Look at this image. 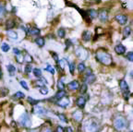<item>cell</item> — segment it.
Masks as SVG:
<instances>
[{
  "label": "cell",
  "mask_w": 133,
  "mask_h": 132,
  "mask_svg": "<svg viewBox=\"0 0 133 132\" xmlns=\"http://www.w3.org/2000/svg\"><path fill=\"white\" fill-rule=\"evenodd\" d=\"M82 128L84 132H99L101 126L99 121L94 118H89L82 124Z\"/></svg>",
  "instance_id": "obj_1"
},
{
  "label": "cell",
  "mask_w": 133,
  "mask_h": 132,
  "mask_svg": "<svg viewBox=\"0 0 133 132\" xmlns=\"http://www.w3.org/2000/svg\"><path fill=\"white\" fill-rule=\"evenodd\" d=\"M96 59L101 64L106 66H110L113 62L112 55H110V54H108L107 52H104V51H101V50L96 52Z\"/></svg>",
  "instance_id": "obj_2"
},
{
  "label": "cell",
  "mask_w": 133,
  "mask_h": 132,
  "mask_svg": "<svg viewBox=\"0 0 133 132\" xmlns=\"http://www.w3.org/2000/svg\"><path fill=\"white\" fill-rule=\"evenodd\" d=\"M113 126L117 131H123L128 128V121L124 116H116L113 122Z\"/></svg>",
  "instance_id": "obj_3"
},
{
  "label": "cell",
  "mask_w": 133,
  "mask_h": 132,
  "mask_svg": "<svg viewBox=\"0 0 133 132\" xmlns=\"http://www.w3.org/2000/svg\"><path fill=\"white\" fill-rule=\"evenodd\" d=\"M75 55L80 60H86L88 58L89 54H88V51L85 48H83L82 46H79V47H77L75 49Z\"/></svg>",
  "instance_id": "obj_4"
},
{
  "label": "cell",
  "mask_w": 133,
  "mask_h": 132,
  "mask_svg": "<svg viewBox=\"0 0 133 132\" xmlns=\"http://www.w3.org/2000/svg\"><path fill=\"white\" fill-rule=\"evenodd\" d=\"M19 122L20 124V126L24 127V128H29L32 126V121H31V118H30L28 113H24L23 115H21Z\"/></svg>",
  "instance_id": "obj_5"
},
{
  "label": "cell",
  "mask_w": 133,
  "mask_h": 132,
  "mask_svg": "<svg viewBox=\"0 0 133 132\" xmlns=\"http://www.w3.org/2000/svg\"><path fill=\"white\" fill-rule=\"evenodd\" d=\"M57 105H58L60 107L66 108V107H68V105H69V99H68V97H67V96L62 97V98H60L58 101H57Z\"/></svg>",
  "instance_id": "obj_6"
},
{
  "label": "cell",
  "mask_w": 133,
  "mask_h": 132,
  "mask_svg": "<svg viewBox=\"0 0 133 132\" xmlns=\"http://www.w3.org/2000/svg\"><path fill=\"white\" fill-rule=\"evenodd\" d=\"M116 20L117 21L120 25H125L128 22V17L126 15L123 14H118L116 16Z\"/></svg>",
  "instance_id": "obj_7"
},
{
  "label": "cell",
  "mask_w": 133,
  "mask_h": 132,
  "mask_svg": "<svg viewBox=\"0 0 133 132\" xmlns=\"http://www.w3.org/2000/svg\"><path fill=\"white\" fill-rule=\"evenodd\" d=\"M95 80H96V77L92 73L91 70H89L88 73L86 74V77H85V82L91 84V83H93V82L95 81Z\"/></svg>",
  "instance_id": "obj_8"
},
{
  "label": "cell",
  "mask_w": 133,
  "mask_h": 132,
  "mask_svg": "<svg viewBox=\"0 0 133 132\" xmlns=\"http://www.w3.org/2000/svg\"><path fill=\"white\" fill-rule=\"evenodd\" d=\"M82 117H83V113H82V111H80V110H77V111H75L72 114V118L77 122L81 121Z\"/></svg>",
  "instance_id": "obj_9"
},
{
  "label": "cell",
  "mask_w": 133,
  "mask_h": 132,
  "mask_svg": "<svg viewBox=\"0 0 133 132\" xmlns=\"http://www.w3.org/2000/svg\"><path fill=\"white\" fill-rule=\"evenodd\" d=\"M32 111H33L34 114H36V115H44L46 114V111H45V109H44V107L39 106V105H36Z\"/></svg>",
  "instance_id": "obj_10"
},
{
  "label": "cell",
  "mask_w": 133,
  "mask_h": 132,
  "mask_svg": "<svg viewBox=\"0 0 133 132\" xmlns=\"http://www.w3.org/2000/svg\"><path fill=\"white\" fill-rule=\"evenodd\" d=\"M98 17H99L100 20L101 21H106L108 19V13L106 10H104V9H102L101 11L99 12V14H98Z\"/></svg>",
  "instance_id": "obj_11"
},
{
  "label": "cell",
  "mask_w": 133,
  "mask_h": 132,
  "mask_svg": "<svg viewBox=\"0 0 133 132\" xmlns=\"http://www.w3.org/2000/svg\"><path fill=\"white\" fill-rule=\"evenodd\" d=\"M115 52L118 55H123L125 52H126V47L122 44H118L115 47Z\"/></svg>",
  "instance_id": "obj_12"
},
{
  "label": "cell",
  "mask_w": 133,
  "mask_h": 132,
  "mask_svg": "<svg viewBox=\"0 0 133 132\" xmlns=\"http://www.w3.org/2000/svg\"><path fill=\"white\" fill-rule=\"evenodd\" d=\"M68 89L71 91L78 90V89L80 88V84H79V82L77 81V80H73V81L69 82V83L68 84Z\"/></svg>",
  "instance_id": "obj_13"
},
{
  "label": "cell",
  "mask_w": 133,
  "mask_h": 132,
  "mask_svg": "<svg viewBox=\"0 0 133 132\" xmlns=\"http://www.w3.org/2000/svg\"><path fill=\"white\" fill-rule=\"evenodd\" d=\"M76 103L80 108H83L85 106V103H86V100H85L84 97H79L76 101Z\"/></svg>",
  "instance_id": "obj_14"
},
{
  "label": "cell",
  "mask_w": 133,
  "mask_h": 132,
  "mask_svg": "<svg viewBox=\"0 0 133 132\" xmlns=\"http://www.w3.org/2000/svg\"><path fill=\"white\" fill-rule=\"evenodd\" d=\"M119 87H120L121 91L125 92V91H129V85H128L127 81L125 80H121L119 81Z\"/></svg>",
  "instance_id": "obj_15"
},
{
  "label": "cell",
  "mask_w": 133,
  "mask_h": 132,
  "mask_svg": "<svg viewBox=\"0 0 133 132\" xmlns=\"http://www.w3.org/2000/svg\"><path fill=\"white\" fill-rule=\"evenodd\" d=\"M82 39L85 41V42H88L92 39V33L91 32H89V31H85L84 32L82 33Z\"/></svg>",
  "instance_id": "obj_16"
},
{
  "label": "cell",
  "mask_w": 133,
  "mask_h": 132,
  "mask_svg": "<svg viewBox=\"0 0 133 132\" xmlns=\"http://www.w3.org/2000/svg\"><path fill=\"white\" fill-rule=\"evenodd\" d=\"M6 33H8V36H9L10 39H12V40H17L18 39V33L16 32H14V31H9V30H8Z\"/></svg>",
  "instance_id": "obj_17"
},
{
  "label": "cell",
  "mask_w": 133,
  "mask_h": 132,
  "mask_svg": "<svg viewBox=\"0 0 133 132\" xmlns=\"http://www.w3.org/2000/svg\"><path fill=\"white\" fill-rule=\"evenodd\" d=\"M6 68H8V71H9V75H10V76H14L15 75V73H16V67H15L14 66H13V65H8Z\"/></svg>",
  "instance_id": "obj_18"
},
{
  "label": "cell",
  "mask_w": 133,
  "mask_h": 132,
  "mask_svg": "<svg viewBox=\"0 0 133 132\" xmlns=\"http://www.w3.org/2000/svg\"><path fill=\"white\" fill-rule=\"evenodd\" d=\"M130 32H131L130 27H129V26H127V27L123 30V38H127L128 36L130 34Z\"/></svg>",
  "instance_id": "obj_19"
},
{
  "label": "cell",
  "mask_w": 133,
  "mask_h": 132,
  "mask_svg": "<svg viewBox=\"0 0 133 132\" xmlns=\"http://www.w3.org/2000/svg\"><path fill=\"white\" fill-rule=\"evenodd\" d=\"M14 26H15V22L12 19H9V20L6 22V28L8 30L12 29V28H14Z\"/></svg>",
  "instance_id": "obj_20"
},
{
  "label": "cell",
  "mask_w": 133,
  "mask_h": 132,
  "mask_svg": "<svg viewBox=\"0 0 133 132\" xmlns=\"http://www.w3.org/2000/svg\"><path fill=\"white\" fill-rule=\"evenodd\" d=\"M64 96H66V92H65V91H64V90L63 91H59L57 94H55V100H59V99L62 98V97H64Z\"/></svg>",
  "instance_id": "obj_21"
},
{
  "label": "cell",
  "mask_w": 133,
  "mask_h": 132,
  "mask_svg": "<svg viewBox=\"0 0 133 132\" xmlns=\"http://www.w3.org/2000/svg\"><path fill=\"white\" fill-rule=\"evenodd\" d=\"M5 14H6V9H5V6L0 3V19L4 18Z\"/></svg>",
  "instance_id": "obj_22"
},
{
  "label": "cell",
  "mask_w": 133,
  "mask_h": 132,
  "mask_svg": "<svg viewBox=\"0 0 133 132\" xmlns=\"http://www.w3.org/2000/svg\"><path fill=\"white\" fill-rule=\"evenodd\" d=\"M29 32L32 35H38V34H40V30L37 28H32V29H30Z\"/></svg>",
  "instance_id": "obj_23"
},
{
  "label": "cell",
  "mask_w": 133,
  "mask_h": 132,
  "mask_svg": "<svg viewBox=\"0 0 133 132\" xmlns=\"http://www.w3.org/2000/svg\"><path fill=\"white\" fill-rule=\"evenodd\" d=\"M35 43L38 44L39 46H41V47H42V46L44 45V39L43 37H38L35 40Z\"/></svg>",
  "instance_id": "obj_24"
},
{
  "label": "cell",
  "mask_w": 133,
  "mask_h": 132,
  "mask_svg": "<svg viewBox=\"0 0 133 132\" xmlns=\"http://www.w3.org/2000/svg\"><path fill=\"white\" fill-rule=\"evenodd\" d=\"M8 93H9V90L6 88H2L0 89V97H5L8 95Z\"/></svg>",
  "instance_id": "obj_25"
},
{
  "label": "cell",
  "mask_w": 133,
  "mask_h": 132,
  "mask_svg": "<svg viewBox=\"0 0 133 132\" xmlns=\"http://www.w3.org/2000/svg\"><path fill=\"white\" fill-rule=\"evenodd\" d=\"M85 69H86V67H85V65L83 63H80L78 66V71L80 72V73H82V72L85 71Z\"/></svg>",
  "instance_id": "obj_26"
},
{
  "label": "cell",
  "mask_w": 133,
  "mask_h": 132,
  "mask_svg": "<svg viewBox=\"0 0 133 132\" xmlns=\"http://www.w3.org/2000/svg\"><path fill=\"white\" fill-rule=\"evenodd\" d=\"M13 96H14V98H16V99H22V98L25 97V94L22 93V92H16Z\"/></svg>",
  "instance_id": "obj_27"
},
{
  "label": "cell",
  "mask_w": 133,
  "mask_h": 132,
  "mask_svg": "<svg viewBox=\"0 0 133 132\" xmlns=\"http://www.w3.org/2000/svg\"><path fill=\"white\" fill-rule=\"evenodd\" d=\"M23 61H25L27 63H31V62H32V57L29 54H25V55L23 57Z\"/></svg>",
  "instance_id": "obj_28"
},
{
  "label": "cell",
  "mask_w": 133,
  "mask_h": 132,
  "mask_svg": "<svg viewBox=\"0 0 133 132\" xmlns=\"http://www.w3.org/2000/svg\"><path fill=\"white\" fill-rule=\"evenodd\" d=\"M89 14V18H91V19H94L96 16H97V12L95 10H93V9H91V10L88 12Z\"/></svg>",
  "instance_id": "obj_29"
},
{
  "label": "cell",
  "mask_w": 133,
  "mask_h": 132,
  "mask_svg": "<svg viewBox=\"0 0 133 132\" xmlns=\"http://www.w3.org/2000/svg\"><path fill=\"white\" fill-rule=\"evenodd\" d=\"M57 87H58L59 91H63L64 88H65V84L63 82V80H59L58 83H57Z\"/></svg>",
  "instance_id": "obj_30"
},
{
  "label": "cell",
  "mask_w": 133,
  "mask_h": 132,
  "mask_svg": "<svg viewBox=\"0 0 133 132\" xmlns=\"http://www.w3.org/2000/svg\"><path fill=\"white\" fill-rule=\"evenodd\" d=\"M37 85L38 86H41V87H43V86H44L45 84L47 83V81H46V80H44V79H42V80H37Z\"/></svg>",
  "instance_id": "obj_31"
},
{
  "label": "cell",
  "mask_w": 133,
  "mask_h": 132,
  "mask_svg": "<svg viewBox=\"0 0 133 132\" xmlns=\"http://www.w3.org/2000/svg\"><path fill=\"white\" fill-rule=\"evenodd\" d=\"M1 49H2L3 52H9V45L8 44H6V43H4V44H2V46H1Z\"/></svg>",
  "instance_id": "obj_32"
},
{
  "label": "cell",
  "mask_w": 133,
  "mask_h": 132,
  "mask_svg": "<svg viewBox=\"0 0 133 132\" xmlns=\"http://www.w3.org/2000/svg\"><path fill=\"white\" fill-rule=\"evenodd\" d=\"M57 34H58V36L60 38H64V37H65V34H66L65 30H64V29H59L58 32H57Z\"/></svg>",
  "instance_id": "obj_33"
},
{
  "label": "cell",
  "mask_w": 133,
  "mask_h": 132,
  "mask_svg": "<svg viewBox=\"0 0 133 132\" xmlns=\"http://www.w3.org/2000/svg\"><path fill=\"white\" fill-rule=\"evenodd\" d=\"M45 70H46V71H48V72H50V73H52V74H55V69H54V67H52V66H50V65L46 66V67H45Z\"/></svg>",
  "instance_id": "obj_34"
},
{
  "label": "cell",
  "mask_w": 133,
  "mask_h": 132,
  "mask_svg": "<svg viewBox=\"0 0 133 132\" xmlns=\"http://www.w3.org/2000/svg\"><path fill=\"white\" fill-rule=\"evenodd\" d=\"M40 92H41V93H42V94H44V95L47 94V93H48V89H47L46 87H44V86L41 87V89H40Z\"/></svg>",
  "instance_id": "obj_35"
},
{
  "label": "cell",
  "mask_w": 133,
  "mask_h": 132,
  "mask_svg": "<svg viewBox=\"0 0 133 132\" xmlns=\"http://www.w3.org/2000/svg\"><path fill=\"white\" fill-rule=\"evenodd\" d=\"M33 73L36 77H41V76H42V71H41V69H39V68H34Z\"/></svg>",
  "instance_id": "obj_36"
},
{
  "label": "cell",
  "mask_w": 133,
  "mask_h": 132,
  "mask_svg": "<svg viewBox=\"0 0 133 132\" xmlns=\"http://www.w3.org/2000/svg\"><path fill=\"white\" fill-rule=\"evenodd\" d=\"M58 117H59V119L61 120V121H63L64 123H68V119H67V117L65 116V115H63V114H59Z\"/></svg>",
  "instance_id": "obj_37"
},
{
  "label": "cell",
  "mask_w": 133,
  "mask_h": 132,
  "mask_svg": "<svg viewBox=\"0 0 133 132\" xmlns=\"http://www.w3.org/2000/svg\"><path fill=\"white\" fill-rule=\"evenodd\" d=\"M86 91H87V85L86 84H82L81 85V87H80V93H85L86 92Z\"/></svg>",
  "instance_id": "obj_38"
},
{
  "label": "cell",
  "mask_w": 133,
  "mask_h": 132,
  "mask_svg": "<svg viewBox=\"0 0 133 132\" xmlns=\"http://www.w3.org/2000/svg\"><path fill=\"white\" fill-rule=\"evenodd\" d=\"M123 96H124V99L128 100L129 98V96H130V92L129 91H125V92H123Z\"/></svg>",
  "instance_id": "obj_39"
},
{
  "label": "cell",
  "mask_w": 133,
  "mask_h": 132,
  "mask_svg": "<svg viewBox=\"0 0 133 132\" xmlns=\"http://www.w3.org/2000/svg\"><path fill=\"white\" fill-rule=\"evenodd\" d=\"M74 68H75V64L74 63H70L69 64V71L71 74L74 73Z\"/></svg>",
  "instance_id": "obj_40"
},
{
  "label": "cell",
  "mask_w": 133,
  "mask_h": 132,
  "mask_svg": "<svg viewBox=\"0 0 133 132\" xmlns=\"http://www.w3.org/2000/svg\"><path fill=\"white\" fill-rule=\"evenodd\" d=\"M127 58L129 59V61H132L133 60V53L132 52H129L127 54Z\"/></svg>",
  "instance_id": "obj_41"
},
{
  "label": "cell",
  "mask_w": 133,
  "mask_h": 132,
  "mask_svg": "<svg viewBox=\"0 0 133 132\" xmlns=\"http://www.w3.org/2000/svg\"><path fill=\"white\" fill-rule=\"evenodd\" d=\"M32 66H30V65H27L25 67V72L26 73H30V72L32 71Z\"/></svg>",
  "instance_id": "obj_42"
},
{
  "label": "cell",
  "mask_w": 133,
  "mask_h": 132,
  "mask_svg": "<svg viewBox=\"0 0 133 132\" xmlns=\"http://www.w3.org/2000/svg\"><path fill=\"white\" fill-rule=\"evenodd\" d=\"M20 85L22 87H23V88L25 89V90H29V89H28L27 83H26V81H24V80H21V81H20Z\"/></svg>",
  "instance_id": "obj_43"
},
{
  "label": "cell",
  "mask_w": 133,
  "mask_h": 132,
  "mask_svg": "<svg viewBox=\"0 0 133 132\" xmlns=\"http://www.w3.org/2000/svg\"><path fill=\"white\" fill-rule=\"evenodd\" d=\"M28 101H29V102H30V103H32V105H36V103H38L37 101L33 100V99L31 98V97H29V98H28Z\"/></svg>",
  "instance_id": "obj_44"
},
{
  "label": "cell",
  "mask_w": 133,
  "mask_h": 132,
  "mask_svg": "<svg viewBox=\"0 0 133 132\" xmlns=\"http://www.w3.org/2000/svg\"><path fill=\"white\" fill-rule=\"evenodd\" d=\"M13 52H14V54L16 55H20V54H21V52L18 48H13Z\"/></svg>",
  "instance_id": "obj_45"
},
{
  "label": "cell",
  "mask_w": 133,
  "mask_h": 132,
  "mask_svg": "<svg viewBox=\"0 0 133 132\" xmlns=\"http://www.w3.org/2000/svg\"><path fill=\"white\" fill-rule=\"evenodd\" d=\"M55 132H64V128L62 127L58 126L57 128V129H55Z\"/></svg>",
  "instance_id": "obj_46"
},
{
  "label": "cell",
  "mask_w": 133,
  "mask_h": 132,
  "mask_svg": "<svg viewBox=\"0 0 133 132\" xmlns=\"http://www.w3.org/2000/svg\"><path fill=\"white\" fill-rule=\"evenodd\" d=\"M52 57H54V59H55V62H57V61H58V57H57V55L55 54V53H52Z\"/></svg>",
  "instance_id": "obj_47"
},
{
  "label": "cell",
  "mask_w": 133,
  "mask_h": 132,
  "mask_svg": "<svg viewBox=\"0 0 133 132\" xmlns=\"http://www.w3.org/2000/svg\"><path fill=\"white\" fill-rule=\"evenodd\" d=\"M67 132H73V129H72L70 127H68V128H67Z\"/></svg>",
  "instance_id": "obj_48"
},
{
  "label": "cell",
  "mask_w": 133,
  "mask_h": 132,
  "mask_svg": "<svg viewBox=\"0 0 133 132\" xmlns=\"http://www.w3.org/2000/svg\"><path fill=\"white\" fill-rule=\"evenodd\" d=\"M66 44H67V47H68V46L70 45V41L69 40L67 41V42H66Z\"/></svg>",
  "instance_id": "obj_49"
},
{
  "label": "cell",
  "mask_w": 133,
  "mask_h": 132,
  "mask_svg": "<svg viewBox=\"0 0 133 132\" xmlns=\"http://www.w3.org/2000/svg\"><path fill=\"white\" fill-rule=\"evenodd\" d=\"M44 132H53V131H52L50 128H46V129L44 130Z\"/></svg>",
  "instance_id": "obj_50"
},
{
  "label": "cell",
  "mask_w": 133,
  "mask_h": 132,
  "mask_svg": "<svg viewBox=\"0 0 133 132\" xmlns=\"http://www.w3.org/2000/svg\"><path fill=\"white\" fill-rule=\"evenodd\" d=\"M29 132H38L36 129H31V130H29Z\"/></svg>",
  "instance_id": "obj_51"
},
{
  "label": "cell",
  "mask_w": 133,
  "mask_h": 132,
  "mask_svg": "<svg viewBox=\"0 0 133 132\" xmlns=\"http://www.w3.org/2000/svg\"><path fill=\"white\" fill-rule=\"evenodd\" d=\"M130 132H132V131H130Z\"/></svg>",
  "instance_id": "obj_52"
}]
</instances>
